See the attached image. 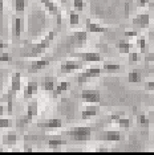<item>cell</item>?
Masks as SVG:
<instances>
[{
  "instance_id": "6da1fadb",
  "label": "cell",
  "mask_w": 154,
  "mask_h": 155,
  "mask_svg": "<svg viewBox=\"0 0 154 155\" xmlns=\"http://www.w3.org/2000/svg\"><path fill=\"white\" fill-rule=\"evenodd\" d=\"M56 35H57L56 31H51V32L40 41V43L33 44V45H28V49L23 52L22 56H24V57H37V56H40L41 53H44L45 49L49 47L51 43L53 41Z\"/></svg>"
},
{
  "instance_id": "7a4b0ae2",
  "label": "cell",
  "mask_w": 154,
  "mask_h": 155,
  "mask_svg": "<svg viewBox=\"0 0 154 155\" xmlns=\"http://www.w3.org/2000/svg\"><path fill=\"white\" fill-rule=\"evenodd\" d=\"M92 130L93 129L90 126H76L69 131H66V135L71 137L73 140H77V142H85V140L90 139Z\"/></svg>"
},
{
  "instance_id": "3957f363",
  "label": "cell",
  "mask_w": 154,
  "mask_h": 155,
  "mask_svg": "<svg viewBox=\"0 0 154 155\" xmlns=\"http://www.w3.org/2000/svg\"><path fill=\"white\" fill-rule=\"evenodd\" d=\"M37 111H38V106H37V102L36 101H32L28 104L27 106V115L24 117L23 119H20V121H17V126L19 127H23V126L28 125L32 119L37 115Z\"/></svg>"
},
{
  "instance_id": "277c9868",
  "label": "cell",
  "mask_w": 154,
  "mask_h": 155,
  "mask_svg": "<svg viewBox=\"0 0 154 155\" xmlns=\"http://www.w3.org/2000/svg\"><path fill=\"white\" fill-rule=\"evenodd\" d=\"M102 68H97V66H93V68H88L85 69L81 74L79 76V78H77V82L81 85V84H85L86 81H89L90 78H93V77H99L101 73H102Z\"/></svg>"
},
{
  "instance_id": "5b68a950",
  "label": "cell",
  "mask_w": 154,
  "mask_h": 155,
  "mask_svg": "<svg viewBox=\"0 0 154 155\" xmlns=\"http://www.w3.org/2000/svg\"><path fill=\"white\" fill-rule=\"evenodd\" d=\"M81 100L86 104H99L101 101V94L96 89H84L81 91Z\"/></svg>"
},
{
  "instance_id": "8992f818",
  "label": "cell",
  "mask_w": 154,
  "mask_h": 155,
  "mask_svg": "<svg viewBox=\"0 0 154 155\" xmlns=\"http://www.w3.org/2000/svg\"><path fill=\"white\" fill-rule=\"evenodd\" d=\"M84 66V61H77V60H68V61H64L61 62V66H60V70L61 73H71L73 70H79Z\"/></svg>"
},
{
  "instance_id": "52a82bcc",
  "label": "cell",
  "mask_w": 154,
  "mask_h": 155,
  "mask_svg": "<svg viewBox=\"0 0 154 155\" xmlns=\"http://www.w3.org/2000/svg\"><path fill=\"white\" fill-rule=\"evenodd\" d=\"M73 56L80 57L84 62H99L102 61V56L99 52H79V53H73Z\"/></svg>"
},
{
  "instance_id": "ba28073f",
  "label": "cell",
  "mask_w": 154,
  "mask_h": 155,
  "mask_svg": "<svg viewBox=\"0 0 154 155\" xmlns=\"http://www.w3.org/2000/svg\"><path fill=\"white\" fill-rule=\"evenodd\" d=\"M40 2L45 5V8H47L52 15H55L56 17H57V24H61V11L57 7V4L53 3L52 0H40Z\"/></svg>"
},
{
  "instance_id": "9c48e42d",
  "label": "cell",
  "mask_w": 154,
  "mask_h": 155,
  "mask_svg": "<svg viewBox=\"0 0 154 155\" xmlns=\"http://www.w3.org/2000/svg\"><path fill=\"white\" fill-rule=\"evenodd\" d=\"M85 27H86V31H88V32H92V33H104V32H106L108 31L106 27L94 23L92 19H86L85 20Z\"/></svg>"
},
{
  "instance_id": "30bf717a",
  "label": "cell",
  "mask_w": 154,
  "mask_h": 155,
  "mask_svg": "<svg viewBox=\"0 0 154 155\" xmlns=\"http://www.w3.org/2000/svg\"><path fill=\"white\" fill-rule=\"evenodd\" d=\"M61 126H62V121L59 118H51L37 123V127L41 129H60Z\"/></svg>"
},
{
  "instance_id": "8fae6325",
  "label": "cell",
  "mask_w": 154,
  "mask_h": 155,
  "mask_svg": "<svg viewBox=\"0 0 154 155\" xmlns=\"http://www.w3.org/2000/svg\"><path fill=\"white\" fill-rule=\"evenodd\" d=\"M150 23V16L148 13H139L133 19V25L138 27V28H145L148 27Z\"/></svg>"
},
{
  "instance_id": "7c38bea8",
  "label": "cell",
  "mask_w": 154,
  "mask_h": 155,
  "mask_svg": "<svg viewBox=\"0 0 154 155\" xmlns=\"http://www.w3.org/2000/svg\"><path fill=\"white\" fill-rule=\"evenodd\" d=\"M49 64H51V62H49V60H48V58L36 60V61H32V62H31V65H29V68H28V70H29L31 73H33V72H38V70L44 69L45 66H48Z\"/></svg>"
},
{
  "instance_id": "4fadbf2b",
  "label": "cell",
  "mask_w": 154,
  "mask_h": 155,
  "mask_svg": "<svg viewBox=\"0 0 154 155\" xmlns=\"http://www.w3.org/2000/svg\"><path fill=\"white\" fill-rule=\"evenodd\" d=\"M37 89H38L37 82H35V81L28 82L27 86L24 87V100H29V98H32L35 94L37 93Z\"/></svg>"
},
{
  "instance_id": "5bb4252c",
  "label": "cell",
  "mask_w": 154,
  "mask_h": 155,
  "mask_svg": "<svg viewBox=\"0 0 154 155\" xmlns=\"http://www.w3.org/2000/svg\"><path fill=\"white\" fill-rule=\"evenodd\" d=\"M99 138L101 140H109V142H118L121 140V134L118 131H104L99 134Z\"/></svg>"
},
{
  "instance_id": "9a60e30c",
  "label": "cell",
  "mask_w": 154,
  "mask_h": 155,
  "mask_svg": "<svg viewBox=\"0 0 154 155\" xmlns=\"http://www.w3.org/2000/svg\"><path fill=\"white\" fill-rule=\"evenodd\" d=\"M9 90L12 93H17V91L22 90V74L19 72L13 73V76L11 78V87H9Z\"/></svg>"
},
{
  "instance_id": "2e32d148",
  "label": "cell",
  "mask_w": 154,
  "mask_h": 155,
  "mask_svg": "<svg viewBox=\"0 0 154 155\" xmlns=\"http://www.w3.org/2000/svg\"><path fill=\"white\" fill-rule=\"evenodd\" d=\"M12 31H13V36L16 38H19L22 36L23 32V19L20 16L13 17V24H12Z\"/></svg>"
},
{
  "instance_id": "e0dca14e",
  "label": "cell",
  "mask_w": 154,
  "mask_h": 155,
  "mask_svg": "<svg viewBox=\"0 0 154 155\" xmlns=\"http://www.w3.org/2000/svg\"><path fill=\"white\" fill-rule=\"evenodd\" d=\"M71 87V84L68 82V81H61V82H59V84H56V86H55V89L52 90V96H53L55 98L56 97H59L60 94H62L64 91H66Z\"/></svg>"
},
{
  "instance_id": "ac0fdd59",
  "label": "cell",
  "mask_w": 154,
  "mask_h": 155,
  "mask_svg": "<svg viewBox=\"0 0 154 155\" xmlns=\"http://www.w3.org/2000/svg\"><path fill=\"white\" fill-rule=\"evenodd\" d=\"M72 44H81V43H85L86 41V32L85 31H79V32H75L69 37Z\"/></svg>"
},
{
  "instance_id": "d6986e66",
  "label": "cell",
  "mask_w": 154,
  "mask_h": 155,
  "mask_svg": "<svg viewBox=\"0 0 154 155\" xmlns=\"http://www.w3.org/2000/svg\"><path fill=\"white\" fill-rule=\"evenodd\" d=\"M128 80H129V82H132V84H138V82H141V81H142V73L139 72L138 69L132 70V72H129Z\"/></svg>"
},
{
  "instance_id": "ffe728a7",
  "label": "cell",
  "mask_w": 154,
  "mask_h": 155,
  "mask_svg": "<svg viewBox=\"0 0 154 155\" xmlns=\"http://www.w3.org/2000/svg\"><path fill=\"white\" fill-rule=\"evenodd\" d=\"M97 111H99V107L97 106H88L86 109H84L82 113H81V118L82 119H89L94 117V115L97 114Z\"/></svg>"
},
{
  "instance_id": "44dd1931",
  "label": "cell",
  "mask_w": 154,
  "mask_h": 155,
  "mask_svg": "<svg viewBox=\"0 0 154 155\" xmlns=\"http://www.w3.org/2000/svg\"><path fill=\"white\" fill-rule=\"evenodd\" d=\"M17 142V135L15 133H8L3 135V144L5 146H13Z\"/></svg>"
},
{
  "instance_id": "7402d4cb",
  "label": "cell",
  "mask_w": 154,
  "mask_h": 155,
  "mask_svg": "<svg viewBox=\"0 0 154 155\" xmlns=\"http://www.w3.org/2000/svg\"><path fill=\"white\" fill-rule=\"evenodd\" d=\"M55 86H56L55 78H52V77H47V78L44 80V82H43V89H44V90L52 91V90L55 89Z\"/></svg>"
},
{
  "instance_id": "603a6c76",
  "label": "cell",
  "mask_w": 154,
  "mask_h": 155,
  "mask_svg": "<svg viewBox=\"0 0 154 155\" xmlns=\"http://www.w3.org/2000/svg\"><path fill=\"white\" fill-rule=\"evenodd\" d=\"M117 48H118V51H120L121 53H129L130 49H132V44L128 43L126 40H121L120 43L117 44Z\"/></svg>"
},
{
  "instance_id": "cb8c5ba5",
  "label": "cell",
  "mask_w": 154,
  "mask_h": 155,
  "mask_svg": "<svg viewBox=\"0 0 154 155\" xmlns=\"http://www.w3.org/2000/svg\"><path fill=\"white\" fill-rule=\"evenodd\" d=\"M66 144V140L65 139H61V138H51L48 140V146L55 149V147H59V146H64Z\"/></svg>"
},
{
  "instance_id": "d4e9b609",
  "label": "cell",
  "mask_w": 154,
  "mask_h": 155,
  "mask_svg": "<svg viewBox=\"0 0 154 155\" xmlns=\"http://www.w3.org/2000/svg\"><path fill=\"white\" fill-rule=\"evenodd\" d=\"M79 23H80V15L76 11H69V24L72 27H75L79 25Z\"/></svg>"
},
{
  "instance_id": "484cf974",
  "label": "cell",
  "mask_w": 154,
  "mask_h": 155,
  "mask_svg": "<svg viewBox=\"0 0 154 155\" xmlns=\"http://www.w3.org/2000/svg\"><path fill=\"white\" fill-rule=\"evenodd\" d=\"M27 7V0H15V11L23 12Z\"/></svg>"
},
{
  "instance_id": "4316f807",
  "label": "cell",
  "mask_w": 154,
  "mask_h": 155,
  "mask_svg": "<svg viewBox=\"0 0 154 155\" xmlns=\"http://www.w3.org/2000/svg\"><path fill=\"white\" fill-rule=\"evenodd\" d=\"M121 66L120 64H113V62H104L102 69L104 70H118Z\"/></svg>"
},
{
  "instance_id": "83f0119b",
  "label": "cell",
  "mask_w": 154,
  "mask_h": 155,
  "mask_svg": "<svg viewBox=\"0 0 154 155\" xmlns=\"http://www.w3.org/2000/svg\"><path fill=\"white\" fill-rule=\"evenodd\" d=\"M12 126V121L8 118H2L0 117V129H7Z\"/></svg>"
},
{
  "instance_id": "f1b7e54d",
  "label": "cell",
  "mask_w": 154,
  "mask_h": 155,
  "mask_svg": "<svg viewBox=\"0 0 154 155\" xmlns=\"http://www.w3.org/2000/svg\"><path fill=\"white\" fill-rule=\"evenodd\" d=\"M11 60H12V56L8 52H4V51L0 52V62H8Z\"/></svg>"
},
{
  "instance_id": "f546056e",
  "label": "cell",
  "mask_w": 154,
  "mask_h": 155,
  "mask_svg": "<svg viewBox=\"0 0 154 155\" xmlns=\"http://www.w3.org/2000/svg\"><path fill=\"white\" fill-rule=\"evenodd\" d=\"M117 122H118V125L122 126V127H125V129H128L129 126H130V119H129V118L120 117V118L117 119Z\"/></svg>"
},
{
  "instance_id": "4dcf8cb0",
  "label": "cell",
  "mask_w": 154,
  "mask_h": 155,
  "mask_svg": "<svg viewBox=\"0 0 154 155\" xmlns=\"http://www.w3.org/2000/svg\"><path fill=\"white\" fill-rule=\"evenodd\" d=\"M73 7H75V9L82 11L84 7H85V3H84V0H73Z\"/></svg>"
},
{
  "instance_id": "1f68e13d",
  "label": "cell",
  "mask_w": 154,
  "mask_h": 155,
  "mask_svg": "<svg viewBox=\"0 0 154 155\" xmlns=\"http://www.w3.org/2000/svg\"><path fill=\"white\" fill-rule=\"evenodd\" d=\"M137 121H138L139 125H143V126L149 125V119L146 118V115H145V114H139L138 117H137Z\"/></svg>"
},
{
  "instance_id": "d6a6232c",
  "label": "cell",
  "mask_w": 154,
  "mask_h": 155,
  "mask_svg": "<svg viewBox=\"0 0 154 155\" xmlns=\"http://www.w3.org/2000/svg\"><path fill=\"white\" fill-rule=\"evenodd\" d=\"M139 60V54L137 52H129V61L130 62H137Z\"/></svg>"
},
{
  "instance_id": "836d02e7",
  "label": "cell",
  "mask_w": 154,
  "mask_h": 155,
  "mask_svg": "<svg viewBox=\"0 0 154 155\" xmlns=\"http://www.w3.org/2000/svg\"><path fill=\"white\" fill-rule=\"evenodd\" d=\"M137 45L139 47V49H141V51H143V49L146 48V40H145V37H138Z\"/></svg>"
},
{
  "instance_id": "e575fe53",
  "label": "cell",
  "mask_w": 154,
  "mask_h": 155,
  "mask_svg": "<svg viewBox=\"0 0 154 155\" xmlns=\"http://www.w3.org/2000/svg\"><path fill=\"white\" fill-rule=\"evenodd\" d=\"M145 61L146 62H154V52H152V53H148L145 56Z\"/></svg>"
},
{
  "instance_id": "d590c367",
  "label": "cell",
  "mask_w": 154,
  "mask_h": 155,
  "mask_svg": "<svg viewBox=\"0 0 154 155\" xmlns=\"http://www.w3.org/2000/svg\"><path fill=\"white\" fill-rule=\"evenodd\" d=\"M122 115H124L122 113H114V114H112L110 121H112V122H113V121H117V119L120 118V117H122Z\"/></svg>"
},
{
  "instance_id": "8d00e7d4",
  "label": "cell",
  "mask_w": 154,
  "mask_h": 155,
  "mask_svg": "<svg viewBox=\"0 0 154 155\" xmlns=\"http://www.w3.org/2000/svg\"><path fill=\"white\" fill-rule=\"evenodd\" d=\"M145 87L148 90H154V81H149V82L145 84Z\"/></svg>"
},
{
  "instance_id": "74e56055",
  "label": "cell",
  "mask_w": 154,
  "mask_h": 155,
  "mask_svg": "<svg viewBox=\"0 0 154 155\" xmlns=\"http://www.w3.org/2000/svg\"><path fill=\"white\" fill-rule=\"evenodd\" d=\"M8 48V44L4 43V41H0V52L2 51H4V49Z\"/></svg>"
},
{
  "instance_id": "f35d334b",
  "label": "cell",
  "mask_w": 154,
  "mask_h": 155,
  "mask_svg": "<svg viewBox=\"0 0 154 155\" xmlns=\"http://www.w3.org/2000/svg\"><path fill=\"white\" fill-rule=\"evenodd\" d=\"M125 35H126V36H137V31H126V32H125Z\"/></svg>"
},
{
  "instance_id": "ab89813d",
  "label": "cell",
  "mask_w": 154,
  "mask_h": 155,
  "mask_svg": "<svg viewBox=\"0 0 154 155\" xmlns=\"http://www.w3.org/2000/svg\"><path fill=\"white\" fill-rule=\"evenodd\" d=\"M3 11H4V0H0V16L3 15Z\"/></svg>"
},
{
  "instance_id": "60d3db41",
  "label": "cell",
  "mask_w": 154,
  "mask_h": 155,
  "mask_svg": "<svg viewBox=\"0 0 154 155\" xmlns=\"http://www.w3.org/2000/svg\"><path fill=\"white\" fill-rule=\"evenodd\" d=\"M149 3V0H139V4L141 5H146Z\"/></svg>"
},
{
  "instance_id": "b9f144b4",
  "label": "cell",
  "mask_w": 154,
  "mask_h": 155,
  "mask_svg": "<svg viewBox=\"0 0 154 155\" xmlns=\"http://www.w3.org/2000/svg\"><path fill=\"white\" fill-rule=\"evenodd\" d=\"M3 113H4V105L0 104V115H3Z\"/></svg>"
},
{
  "instance_id": "7bdbcfd3",
  "label": "cell",
  "mask_w": 154,
  "mask_h": 155,
  "mask_svg": "<svg viewBox=\"0 0 154 155\" xmlns=\"http://www.w3.org/2000/svg\"><path fill=\"white\" fill-rule=\"evenodd\" d=\"M149 4L150 7H154V0H149Z\"/></svg>"
},
{
  "instance_id": "ee69618b",
  "label": "cell",
  "mask_w": 154,
  "mask_h": 155,
  "mask_svg": "<svg viewBox=\"0 0 154 155\" xmlns=\"http://www.w3.org/2000/svg\"><path fill=\"white\" fill-rule=\"evenodd\" d=\"M152 115H153V122H154V111L152 113Z\"/></svg>"
},
{
  "instance_id": "f6af8a7d",
  "label": "cell",
  "mask_w": 154,
  "mask_h": 155,
  "mask_svg": "<svg viewBox=\"0 0 154 155\" xmlns=\"http://www.w3.org/2000/svg\"><path fill=\"white\" fill-rule=\"evenodd\" d=\"M60 2H62V3H65V2H66V0H60Z\"/></svg>"
},
{
  "instance_id": "bcb514c9",
  "label": "cell",
  "mask_w": 154,
  "mask_h": 155,
  "mask_svg": "<svg viewBox=\"0 0 154 155\" xmlns=\"http://www.w3.org/2000/svg\"><path fill=\"white\" fill-rule=\"evenodd\" d=\"M153 137H154V133H153Z\"/></svg>"
}]
</instances>
